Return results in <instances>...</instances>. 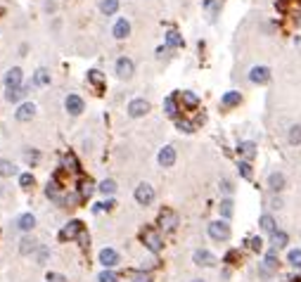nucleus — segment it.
I'll return each mask as SVG.
<instances>
[{
	"label": "nucleus",
	"mask_w": 301,
	"mask_h": 282,
	"mask_svg": "<svg viewBox=\"0 0 301 282\" xmlns=\"http://www.w3.org/2000/svg\"><path fill=\"white\" fill-rule=\"evenodd\" d=\"M237 152L245 157V161H251L254 157H256V142H240Z\"/></svg>",
	"instance_id": "21"
},
{
	"label": "nucleus",
	"mask_w": 301,
	"mask_h": 282,
	"mask_svg": "<svg viewBox=\"0 0 301 282\" xmlns=\"http://www.w3.org/2000/svg\"><path fill=\"white\" fill-rule=\"evenodd\" d=\"M33 83H36V85H43V88L50 85V71H48V69H38V71L33 74Z\"/></svg>",
	"instance_id": "27"
},
{
	"label": "nucleus",
	"mask_w": 301,
	"mask_h": 282,
	"mask_svg": "<svg viewBox=\"0 0 301 282\" xmlns=\"http://www.w3.org/2000/svg\"><path fill=\"white\" fill-rule=\"evenodd\" d=\"M27 93H28L27 85H19V88H10L5 93V97H7V102H19L22 97H27Z\"/></svg>",
	"instance_id": "22"
},
{
	"label": "nucleus",
	"mask_w": 301,
	"mask_h": 282,
	"mask_svg": "<svg viewBox=\"0 0 301 282\" xmlns=\"http://www.w3.org/2000/svg\"><path fill=\"white\" fill-rule=\"evenodd\" d=\"M45 195H48L50 199L55 201V204H59V206L64 204V199H67V197H62V195H59V183H57V180H50V183H48V188H45Z\"/></svg>",
	"instance_id": "17"
},
{
	"label": "nucleus",
	"mask_w": 301,
	"mask_h": 282,
	"mask_svg": "<svg viewBox=\"0 0 301 282\" xmlns=\"http://www.w3.org/2000/svg\"><path fill=\"white\" fill-rule=\"evenodd\" d=\"M176 128L183 131V133H192V131H194V126H192L190 121H185V119H176Z\"/></svg>",
	"instance_id": "41"
},
{
	"label": "nucleus",
	"mask_w": 301,
	"mask_h": 282,
	"mask_svg": "<svg viewBox=\"0 0 301 282\" xmlns=\"http://www.w3.org/2000/svg\"><path fill=\"white\" fill-rule=\"evenodd\" d=\"M237 169H240V175H242V178L251 180V175H254V169H251V164H249V161H240V164H237Z\"/></svg>",
	"instance_id": "36"
},
{
	"label": "nucleus",
	"mask_w": 301,
	"mask_h": 282,
	"mask_svg": "<svg viewBox=\"0 0 301 282\" xmlns=\"http://www.w3.org/2000/svg\"><path fill=\"white\" fill-rule=\"evenodd\" d=\"M133 282H152V275L145 270H137V273H133Z\"/></svg>",
	"instance_id": "42"
},
{
	"label": "nucleus",
	"mask_w": 301,
	"mask_h": 282,
	"mask_svg": "<svg viewBox=\"0 0 301 282\" xmlns=\"http://www.w3.org/2000/svg\"><path fill=\"white\" fill-rule=\"evenodd\" d=\"M33 114H36V105H33V102H24V105H19V107H17L14 119L17 121H31L33 119Z\"/></svg>",
	"instance_id": "13"
},
{
	"label": "nucleus",
	"mask_w": 301,
	"mask_h": 282,
	"mask_svg": "<svg viewBox=\"0 0 301 282\" xmlns=\"http://www.w3.org/2000/svg\"><path fill=\"white\" fill-rule=\"evenodd\" d=\"M17 173V166H14L12 161H7V159H0V175L2 178H10V175Z\"/></svg>",
	"instance_id": "29"
},
{
	"label": "nucleus",
	"mask_w": 301,
	"mask_h": 282,
	"mask_svg": "<svg viewBox=\"0 0 301 282\" xmlns=\"http://www.w3.org/2000/svg\"><path fill=\"white\" fill-rule=\"evenodd\" d=\"M131 36V22L128 19H116V24H114V38L116 40H123Z\"/></svg>",
	"instance_id": "15"
},
{
	"label": "nucleus",
	"mask_w": 301,
	"mask_h": 282,
	"mask_svg": "<svg viewBox=\"0 0 301 282\" xmlns=\"http://www.w3.org/2000/svg\"><path fill=\"white\" fill-rule=\"evenodd\" d=\"M64 107H67V112L71 114V116H79L83 112V100L79 97V95H67V100H64Z\"/></svg>",
	"instance_id": "12"
},
{
	"label": "nucleus",
	"mask_w": 301,
	"mask_h": 282,
	"mask_svg": "<svg viewBox=\"0 0 301 282\" xmlns=\"http://www.w3.org/2000/svg\"><path fill=\"white\" fill-rule=\"evenodd\" d=\"M27 159L28 161H38V152H27Z\"/></svg>",
	"instance_id": "49"
},
{
	"label": "nucleus",
	"mask_w": 301,
	"mask_h": 282,
	"mask_svg": "<svg viewBox=\"0 0 301 282\" xmlns=\"http://www.w3.org/2000/svg\"><path fill=\"white\" fill-rule=\"evenodd\" d=\"M147 112H150V102H147V100H140V97H137V100H131V102H128V114H131L133 119L145 116Z\"/></svg>",
	"instance_id": "8"
},
{
	"label": "nucleus",
	"mask_w": 301,
	"mask_h": 282,
	"mask_svg": "<svg viewBox=\"0 0 301 282\" xmlns=\"http://www.w3.org/2000/svg\"><path fill=\"white\" fill-rule=\"evenodd\" d=\"M83 232V223L81 221H69L67 226L62 228V232H59V240H74V237H79Z\"/></svg>",
	"instance_id": "6"
},
{
	"label": "nucleus",
	"mask_w": 301,
	"mask_h": 282,
	"mask_svg": "<svg viewBox=\"0 0 301 282\" xmlns=\"http://www.w3.org/2000/svg\"><path fill=\"white\" fill-rule=\"evenodd\" d=\"M19 185L28 190L31 185H33V175H31V173H22V175H19Z\"/></svg>",
	"instance_id": "43"
},
{
	"label": "nucleus",
	"mask_w": 301,
	"mask_h": 282,
	"mask_svg": "<svg viewBox=\"0 0 301 282\" xmlns=\"http://www.w3.org/2000/svg\"><path fill=\"white\" fill-rule=\"evenodd\" d=\"M209 237L214 242L230 240V226H228L225 221H211V223H209Z\"/></svg>",
	"instance_id": "2"
},
{
	"label": "nucleus",
	"mask_w": 301,
	"mask_h": 282,
	"mask_svg": "<svg viewBox=\"0 0 301 282\" xmlns=\"http://www.w3.org/2000/svg\"><path fill=\"white\" fill-rule=\"evenodd\" d=\"M76 240L81 242V247H88V242H90V237H88V235H85V230H83V232L79 235V237H76Z\"/></svg>",
	"instance_id": "48"
},
{
	"label": "nucleus",
	"mask_w": 301,
	"mask_h": 282,
	"mask_svg": "<svg viewBox=\"0 0 301 282\" xmlns=\"http://www.w3.org/2000/svg\"><path fill=\"white\" fill-rule=\"evenodd\" d=\"M192 282H204V280H192Z\"/></svg>",
	"instance_id": "51"
},
{
	"label": "nucleus",
	"mask_w": 301,
	"mask_h": 282,
	"mask_svg": "<svg viewBox=\"0 0 301 282\" xmlns=\"http://www.w3.org/2000/svg\"><path fill=\"white\" fill-rule=\"evenodd\" d=\"M5 85H7V90L10 88H19L22 85V69L19 67H12L7 74H5Z\"/></svg>",
	"instance_id": "16"
},
{
	"label": "nucleus",
	"mask_w": 301,
	"mask_h": 282,
	"mask_svg": "<svg viewBox=\"0 0 301 282\" xmlns=\"http://www.w3.org/2000/svg\"><path fill=\"white\" fill-rule=\"evenodd\" d=\"M166 43H168L171 48H180V45H183V38H180L178 31H168V33H166Z\"/></svg>",
	"instance_id": "35"
},
{
	"label": "nucleus",
	"mask_w": 301,
	"mask_h": 282,
	"mask_svg": "<svg viewBox=\"0 0 301 282\" xmlns=\"http://www.w3.org/2000/svg\"><path fill=\"white\" fill-rule=\"evenodd\" d=\"M219 211H220V216H223V218H230V216H233V199H223V201H220Z\"/></svg>",
	"instance_id": "40"
},
{
	"label": "nucleus",
	"mask_w": 301,
	"mask_h": 282,
	"mask_svg": "<svg viewBox=\"0 0 301 282\" xmlns=\"http://www.w3.org/2000/svg\"><path fill=\"white\" fill-rule=\"evenodd\" d=\"M17 228L24 230V232H31V230L36 228V216L33 214H22L19 216V221H17Z\"/></svg>",
	"instance_id": "19"
},
{
	"label": "nucleus",
	"mask_w": 301,
	"mask_h": 282,
	"mask_svg": "<svg viewBox=\"0 0 301 282\" xmlns=\"http://www.w3.org/2000/svg\"><path fill=\"white\" fill-rule=\"evenodd\" d=\"M176 226H178V214H176V211H171V209H164V211L159 214V228L176 230Z\"/></svg>",
	"instance_id": "9"
},
{
	"label": "nucleus",
	"mask_w": 301,
	"mask_h": 282,
	"mask_svg": "<svg viewBox=\"0 0 301 282\" xmlns=\"http://www.w3.org/2000/svg\"><path fill=\"white\" fill-rule=\"evenodd\" d=\"M273 209H282V199H280V197H275L273 199Z\"/></svg>",
	"instance_id": "50"
},
{
	"label": "nucleus",
	"mask_w": 301,
	"mask_h": 282,
	"mask_svg": "<svg viewBox=\"0 0 301 282\" xmlns=\"http://www.w3.org/2000/svg\"><path fill=\"white\" fill-rule=\"evenodd\" d=\"M88 81H90L95 88H102V83H105V79H102V71H97V69L88 71Z\"/></svg>",
	"instance_id": "38"
},
{
	"label": "nucleus",
	"mask_w": 301,
	"mask_h": 282,
	"mask_svg": "<svg viewBox=\"0 0 301 282\" xmlns=\"http://www.w3.org/2000/svg\"><path fill=\"white\" fill-rule=\"evenodd\" d=\"M289 242V235L285 230H275L273 235H271V244H273V249H285Z\"/></svg>",
	"instance_id": "18"
},
{
	"label": "nucleus",
	"mask_w": 301,
	"mask_h": 282,
	"mask_svg": "<svg viewBox=\"0 0 301 282\" xmlns=\"http://www.w3.org/2000/svg\"><path fill=\"white\" fill-rule=\"evenodd\" d=\"M116 10H119V0H100V12L102 14H116Z\"/></svg>",
	"instance_id": "26"
},
{
	"label": "nucleus",
	"mask_w": 301,
	"mask_h": 282,
	"mask_svg": "<svg viewBox=\"0 0 301 282\" xmlns=\"http://www.w3.org/2000/svg\"><path fill=\"white\" fill-rule=\"evenodd\" d=\"M204 2H211V0H204Z\"/></svg>",
	"instance_id": "53"
},
{
	"label": "nucleus",
	"mask_w": 301,
	"mask_h": 282,
	"mask_svg": "<svg viewBox=\"0 0 301 282\" xmlns=\"http://www.w3.org/2000/svg\"><path fill=\"white\" fill-rule=\"evenodd\" d=\"M287 263L292 268H301V249H289Z\"/></svg>",
	"instance_id": "32"
},
{
	"label": "nucleus",
	"mask_w": 301,
	"mask_h": 282,
	"mask_svg": "<svg viewBox=\"0 0 301 282\" xmlns=\"http://www.w3.org/2000/svg\"><path fill=\"white\" fill-rule=\"evenodd\" d=\"M48 282H67V278H64L62 273H50V275H48Z\"/></svg>",
	"instance_id": "47"
},
{
	"label": "nucleus",
	"mask_w": 301,
	"mask_h": 282,
	"mask_svg": "<svg viewBox=\"0 0 301 282\" xmlns=\"http://www.w3.org/2000/svg\"><path fill=\"white\" fill-rule=\"evenodd\" d=\"M136 201L140 206H150L152 201H154V188H152L150 183H140L136 188Z\"/></svg>",
	"instance_id": "3"
},
{
	"label": "nucleus",
	"mask_w": 301,
	"mask_h": 282,
	"mask_svg": "<svg viewBox=\"0 0 301 282\" xmlns=\"http://www.w3.org/2000/svg\"><path fill=\"white\" fill-rule=\"evenodd\" d=\"M140 240H142V244H145V247L150 249L152 254H159V252H162V247H164V242H162V237H159V232H157L154 228L142 230Z\"/></svg>",
	"instance_id": "1"
},
{
	"label": "nucleus",
	"mask_w": 301,
	"mask_h": 282,
	"mask_svg": "<svg viewBox=\"0 0 301 282\" xmlns=\"http://www.w3.org/2000/svg\"><path fill=\"white\" fill-rule=\"evenodd\" d=\"M180 97H183V105H185V107H190V109H194L197 105H199V97H197L194 93H190V90H183Z\"/></svg>",
	"instance_id": "30"
},
{
	"label": "nucleus",
	"mask_w": 301,
	"mask_h": 282,
	"mask_svg": "<svg viewBox=\"0 0 301 282\" xmlns=\"http://www.w3.org/2000/svg\"><path fill=\"white\" fill-rule=\"evenodd\" d=\"M263 266H268L271 270H275L277 266H280V261H277V256H275V249H271V252L266 254V258H263Z\"/></svg>",
	"instance_id": "37"
},
{
	"label": "nucleus",
	"mask_w": 301,
	"mask_h": 282,
	"mask_svg": "<svg viewBox=\"0 0 301 282\" xmlns=\"http://www.w3.org/2000/svg\"><path fill=\"white\" fill-rule=\"evenodd\" d=\"M0 195H2V185H0Z\"/></svg>",
	"instance_id": "52"
},
{
	"label": "nucleus",
	"mask_w": 301,
	"mask_h": 282,
	"mask_svg": "<svg viewBox=\"0 0 301 282\" xmlns=\"http://www.w3.org/2000/svg\"><path fill=\"white\" fill-rule=\"evenodd\" d=\"M93 190H95V185H93L90 178H83L81 183H79V195H81V199H88V197L93 195Z\"/></svg>",
	"instance_id": "25"
},
{
	"label": "nucleus",
	"mask_w": 301,
	"mask_h": 282,
	"mask_svg": "<svg viewBox=\"0 0 301 282\" xmlns=\"http://www.w3.org/2000/svg\"><path fill=\"white\" fill-rule=\"evenodd\" d=\"M233 190H235V185L228 180V178L220 180V192H223V195H233Z\"/></svg>",
	"instance_id": "44"
},
{
	"label": "nucleus",
	"mask_w": 301,
	"mask_h": 282,
	"mask_svg": "<svg viewBox=\"0 0 301 282\" xmlns=\"http://www.w3.org/2000/svg\"><path fill=\"white\" fill-rule=\"evenodd\" d=\"M164 112H166V116L178 119V105H176V100H173V97H166L164 100Z\"/></svg>",
	"instance_id": "28"
},
{
	"label": "nucleus",
	"mask_w": 301,
	"mask_h": 282,
	"mask_svg": "<svg viewBox=\"0 0 301 282\" xmlns=\"http://www.w3.org/2000/svg\"><path fill=\"white\" fill-rule=\"evenodd\" d=\"M62 169H67V171H79V161L74 154H64L62 157Z\"/></svg>",
	"instance_id": "33"
},
{
	"label": "nucleus",
	"mask_w": 301,
	"mask_h": 282,
	"mask_svg": "<svg viewBox=\"0 0 301 282\" xmlns=\"http://www.w3.org/2000/svg\"><path fill=\"white\" fill-rule=\"evenodd\" d=\"M100 192H102V195H114V192H116V183H114V180H111V178H107V180H102V183H100Z\"/></svg>",
	"instance_id": "34"
},
{
	"label": "nucleus",
	"mask_w": 301,
	"mask_h": 282,
	"mask_svg": "<svg viewBox=\"0 0 301 282\" xmlns=\"http://www.w3.org/2000/svg\"><path fill=\"white\" fill-rule=\"evenodd\" d=\"M157 161H159V166H164V169L173 166V164H176V149L171 147V145L162 147V149H159V157H157Z\"/></svg>",
	"instance_id": "10"
},
{
	"label": "nucleus",
	"mask_w": 301,
	"mask_h": 282,
	"mask_svg": "<svg viewBox=\"0 0 301 282\" xmlns=\"http://www.w3.org/2000/svg\"><path fill=\"white\" fill-rule=\"evenodd\" d=\"M261 244H263V242H261V237H251V240H249L251 252H261Z\"/></svg>",
	"instance_id": "46"
},
{
	"label": "nucleus",
	"mask_w": 301,
	"mask_h": 282,
	"mask_svg": "<svg viewBox=\"0 0 301 282\" xmlns=\"http://www.w3.org/2000/svg\"><path fill=\"white\" fill-rule=\"evenodd\" d=\"M100 263H102L105 268H114V266L119 263V254H116L114 249L107 247V249H102V252H100Z\"/></svg>",
	"instance_id": "14"
},
{
	"label": "nucleus",
	"mask_w": 301,
	"mask_h": 282,
	"mask_svg": "<svg viewBox=\"0 0 301 282\" xmlns=\"http://www.w3.org/2000/svg\"><path fill=\"white\" fill-rule=\"evenodd\" d=\"M249 81L251 83H256V85H263V83H268L271 81V69L268 67H251L249 69Z\"/></svg>",
	"instance_id": "5"
},
{
	"label": "nucleus",
	"mask_w": 301,
	"mask_h": 282,
	"mask_svg": "<svg viewBox=\"0 0 301 282\" xmlns=\"http://www.w3.org/2000/svg\"><path fill=\"white\" fill-rule=\"evenodd\" d=\"M192 261H194L197 266L209 268V266H214V263H216V256L211 254V252H206V249H197V252L192 254Z\"/></svg>",
	"instance_id": "11"
},
{
	"label": "nucleus",
	"mask_w": 301,
	"mask_h": 282,
	"mask_svg": "<svg viewBox=\"0 0 301 282\" xmlns=\"http://www.w3.org/2000/svg\"><path fill=\"white\" fill-rule=\"evenodd\" d=\"M36 249H38V242L33 240V237H24V240L19 242V254H22V256L33 254Z\"/></svg>",
	"instance_id": "20"
},
{
	"label": "nucleus",
	"mask_w": 301,
	"mask_h": 282,
	"mask_svg": "<svg viewBox=\"0 0 301 282\" xmlns=\"http://www.w3.org/2000/svg\"><path fill=\"white\" fill-rule=\"evenodd\" d=\"M220 102H223V107H237V105L242 102V95L237 93V90H230V93L223 95V100H220Z\"/></svg>",
	"instance_id": "24"
},
{
	"label": "nucleus",
	"mask_w": 301,
	"mask_h": 282,
	"mask_svg": "<svg viewBox=\"0 0 301 282\" xmlns=\"http://www.w3.org/2000/svg\"><path fill=\"white\" fill-rule=\"evenodd\" d=\"M287 142L292 145V147L301 145V123H294V126L287 131Z\"/></svg>",
	"instance_id": "23"
},
{
	"label": "nucleus",
	"mask_w": 301,
	"mask_h": 282,
	"mask_svg": "<svg viewBox=\"0 0 301 282\" xmlns=\"http://www.w3.org/2000/svg\"><path fill=\"white\" fill-rule=\"evenodd\" d=\"M48 256H50V249H48V247H41V249H38V263H45Z\"/></svg>",
	"instance_id": "45"
},
{
	"label": "nucleus",
	"mask_w": 301,
	"mask_h": 282,
	"mask_svg": "<svg viewBox=\"0 0 301 282\" xmlns=\"http://www.w3.org/2000/svg\"><path fill=\"white\" fill-rule=\"evenodd\" d=\"M114 69H116V76H119V79H131V76L136 74V64H133V59H128V57H119Z\"/></svg>",
	"instance_id": "4"
},
{
	"label": "nucleus",
	"mask_w": 301,
	"mask_h": 282,
	"mask_svg": "<svg viewBox=\"0 0 301 282\" xmlns=\"http://www.w3.org/2000/svg\"><path fill=\"white\" fill-rule=\"evenodd\" d=\"M266 183H268V190H271V192H275V195H277V192H282V190L287 188V178L280 173V171H273V173H268V180H266Z\"/></svg>",
	"instance_id": "7"
},
{
	"label": "nucleus",
	"mask_w": 301,
	"mask_h": 282,
	"mask_svg": "<svg viewBox=\"0 0 301 282\" xmlns=\"http://www.w3.org/2000/svg\"><path fill=\"white\" fill-rule=\"evenodd\" d=\"M97 282H119V275L114 273V270H102L100 275H97Z\"/></svg>",
	"instance_id": "39"
},
{
	"label": "nucleus",
	"mask_w": 301,
	"mask_h": 282,
	"mask_svg": "<svg viewBox=\"0 0 301 282\" xmlns=\"http://www.w3.org/2000/svg\"><path fill=\"white\" fill-rule=\"evenodd\" d=\"M261 228L266 230V232H271V235H273L275 230H277V228H275V218H273V216H271V214H263V216H261Z\"/></svg>",
	"instance_id": "31"
}]
</instances>
